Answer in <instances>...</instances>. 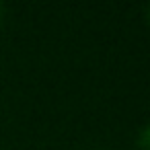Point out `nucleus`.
I'll list each match as a JSON object with an SVG mask.
<instances>
[{
  "label": "nucleus",
  "instance_id": "obj_1",
  "mask_svg": "<svg viewBox=\"0 0 150 150\" xmlns=\"http://www.w3.org/2000/svg\"><path fill=\"white\" fill-rule=\"evenodd\" d=\"M138 148L140 150H150V123L146 127H142V132L138 134Z\"/></svg>",
  "mask_w": 150,
  "mask_h": 150
},
{
  "label": "nucleus",
  "instance_id": "obj_2",
  "mask_svg": "<svg viewBox=\"0 0 150 150\" xmlns=\"http://www.w3.org/2000/svg\"><path fill=\"white\" fill-rule=\"evenodd\" d=\"M146 15H148V21H150V4H148V8H146Z\"/></svg>",
  "mask_w": 150,
  "mask_h": 150
},
{
  "label": "nucleus",
  "instance_id": "obj_3",
  "mask_svg": "<svg viewBox=\"0 0 150 150\" xmlns=\"http://www.w3.org/2000/svg\"><path fill=\"white\" fill-rule=\"evenodd\" d=\"M0 15H2V6H0Z\"/></svg>",
  "mask_w": 150,
  "mask_h": 150
}]
</instances>
